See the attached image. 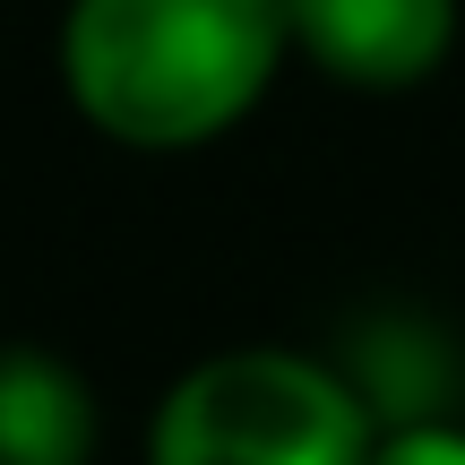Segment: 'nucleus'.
<instances>
[{
  "label": "nucleus",
  "instance_id": "obj_3",
  "mask_svg": "<svg viewBox=\"0 0 465 465\" xmlns=\"http://www.w3.org/2000/svg\"><path fill=\"white\" fill-rule=\"evenodd\" d=\"M293 52L336 86L405 95L440 78L465 35V0H284Z\"/></svg>",
  "mask_w": 465,
  "mask_h": 465
},
{
  "label": "nucleus",
  "instance_id": "obj_5",
  "mask_svg": "<svg viewBox=\"0 0 465 465\" xmlns=\"http://www.w3.org/2000/svg\"><path fill=\"white\" fill-rule=\"evenodd\" d=\"M362 465H465V422L457 414H414V422H380Z\"/></svg>",
  "mask_w": 465,
  "mask_h": 465
},
{
  "label": "nucleus",
  "instance_id": "obj_1",
  "mask_svg": "<svg viewBox=\"0 0 465 465\" xmlns=\"http://www.w3.org/2000/svg\"><path fill=\"white\" fill-rule=\"evenodd\" d=\"M293 61L284 0H69L61 86L95 138L130 155L216 147Z\"/></svg>",
  "mask_w": 465,
  "mask_h": 465
},
{
  "label": "nucleus",
  "instance_id": "obj_4",
  "mask_svg": "<svg viewBox=\"0 0 465 465\" xmlns=\"http://www.w3.org/2000/svg\"><path fill=\"white\" fill-rule=\"evenodd\" d=\"M95 388L52 345H0V465H95Z\"/></svg>",
  "mask_w": 465,
  "mask_h": 465
},
{
  "label": "nucleus",
  "instance_id": "obj_2",
  "mask_svg": "<svg viewBox=\"0 0 465 465\" xmlns=\"http://www.w3.org/2000/svg\"><path fill=\"white\" fill-rule=\"evenodd\" d=\"M380 414L336 353L224 345L164 388L147 465H362Z\"/></svg>",
  "mask_w": 465,
  "mask_h": 465
}]
</instances>
